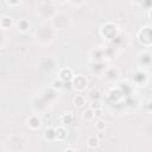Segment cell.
Wrapping results in <instances>:
<instances>
[{"label": "cell", "mask_w": 152, "mask_h": 152, "mask_svg": "<svg viewBox=\"0 0 152 152\" xmlns=\"http://www.w3.org/2000/svg\"><path fill=\"white\" fill-rule=\"evenodd\" d=\"M138 40L142 45H151L152 44V27L150 26H144L140 28L138 32Z\"/></svg>", "instance_id": "6da1fadb"}, {"label": "cell", "mask_w": 152, "mask_h": 152, "mask_svg": "<svg viewBox=\"0 0 152 152\" xmlns=\"http://www.w3.org/2000/svg\"><path fill=\"white\" fill-rule=\"evenodd\" d=\"M71 82H72V88L76 89L77 91L84 90L87 88V84H88V81L83 75H75V77Z\"/></svg>", "instance_id": "7a4b0ae2"}, {"label": "cell", "mask_w": 152, "mask_h": 152, "mask_svg": "<svg viewBox=\"0 0 152 152\" xmlns=\"http://www.w3.org/2000/svg\"><path fill=\"white\" fill-rule=\"evenodd\" d=\"M116 31H118L116 25H114L112 23H107L106 25H102V27H101V34L103 37H106L107 39H109V32L112 33V36L114 38L116 36Z\"/></svg>", "instance_id": "3957f363"}, {"label": "cell", "mask_w": 152, "mask_h": 152, "mask_svg": "<svg viewBox=\"0 0 152 152\" xmlns=\"http://www.w3.org/2000/svg\"><path fill=\"white\" fill-rule=\"evenodd\" d=\"M58 76H59L58 78H61L63 82H70V81H72L74 77H75L74 71H72V69H70V68H63V69H61Z\"/></svg>", "instance_id": "277c9868"}, {"label": "cell", "mask_w": 152, "mask_h": 152, "mask_svg": "<svg viewBox=\"0 0 152 152\" xmlns=\"http://www.w3.org/2000/svg\"><path fill=\"white\" fill-rule=\"evenodd\" d=\"M40 125H42V120L37 115H31L27 119V126L31 129H38L40 127Z\"/></svg>", "instance_id": "5b68a950"}, {"label": "cell", "mask_w": 152, "mask_h": 152, "mask_svg": "<svg viewBox=\"0 0 152 152\" xmlns=\"http://www.w3.org/2000/svg\"><path fill=\"white\" fill-rule=\"evenodd\" d=\"M13 26V19L8 15H2L1 19H0V27L1 30L6 31V30H10L11 27Z\"/></svg>", "instance_id": "8992f818"}, {"label": "cell", "mask_w": 152, "mask_h": 152, "mask_svg": "<svg viewBox=\"0 0 152 152\" xmlns=\"http://www.w3.org/2000/svg\"><path fill=\"white\" fill-rule=\"evenodd\" d=\"M17 28H18V31H20V32H26V31H28V28H30V23H28V20L25 19V18L19 19V21L17 23Z\"/></svg>", "instance_id": "52a82bcc"}, {"label": "cell", "mask_w": 152, "mask_h": 152, "mask_svg": "<svg viewBox=\"0 0 152 152\" xmlns=\"http://www.w3.org/2000/svg\"><path fill=\"white\" fill-rule=\"evenodd\" d=\"M81 116L84 119V120H87V121H90V120H93V119H95V110L93 109V108H87V109H84V110H82V114H81Z\"/></svg>", "instance_id": "ba28073f"}, {"label": "cell", "mask_w": 152, "mask_h": 152, "mask_svg": "<svg viewBox=\"0 0 152 152\" xmlns=\"http://www.w3.org/2000/svg\"><path fill=\"white\" fill-rule=\"evenodd\" d=\"M43 135H44V138H45L46 140H49V141L56 140V129L52 128V127H48V128H45Z\"/></svg>", "instance_id": "9c48e42d"}, {"label": "cell", "mask_w": 152, "mask_h": 152, "mask_svg": "<svg viewBox=\"0 0 152 152\" xmlns=\"http://www.w3.org/2000/svg\"><path fill=\"white\" fill-rule=\"evenodd\" d=\"M87 145H88L89 148H97V147L100 146V140H99L97 137L91 135V137L88 138V140H87Z\"/></svg>", "instance_id": "30bf717a"}, {"label": "cell", "mask_w": 152, "mask_h": 152, "mask_svg": "<svg viewBox=\"0 0 152 152\" xmlns=\"http://www.w3.org/2000/svg\"><path fill=\"white\" fill-rule=\"evenodd\" d=\"M65 137H66V131H65V128L64 127H57L56 128V140H59V141H62V140H64L65 139Z\"/></svg>", "instance_id": "8fae6325"}, {"label": "cell", "mask_w": 152, "mask_h": 152, "mask_svg": "<svg viewBox=\"0 0 152 152\" xmlns=\"http://www.w3.org/2000/svg\"><path fill=\"white\" fill-rule=\"evenodd\" d=\"M72 103L76 106V107H83L86 104V100L82 95H75L74 99H72Z\"/></svg>", "instance_id": "7c38bea8"}, {"label": "cell", "mask_w": 152, "mask_h": 152, "mask_svg": "<svg viewBox=\"0 0 152 152\" xmlns=\"http://www.w3.org/2000/svg\"><path fill=\"white\" fill-rule=\"evenodd\" d=\"M116 76H118V70H116V69L110 68V70L108 69V70L106 71V77H107L108 80H114V78H116Z\"/></svg>", "instance_id": "4fadbf2b"}, {"label": "cell", "mask_w": 152, "mask_h": 152, "mask_svg": "<svg viewBox=\"0 0 152 152\" xmlns=\"http://www.w3.org/2000/svg\"><path fill=\"white\" fill-rule=\"evenodd\" d=\"M95 127H96V129H97L99 132H103V131L106 129V122H104L103 120H99V121L95 124Z\"/></svg>", "instance_id": "5bb4252c"}, {"label": "cell", "mask_w": 152, "mask_h": 152, "mask_svg": "<svg viewBox=\"0 0 152 152\" xmlns=\"http://www.w3.org/2000/svg\"><path fill=\"white\" fill-rule=\"evenodd\" d=\"M90 108H93L94 110H96V109H101V108H102V106H101L100 99L93 100V101H91V104H90Z\"/></svg>", "instance_id": "9a60e30c"}, {"label": "cell", "mask_w": 152, "mask_h": 152, "mask_svg": "<svg viewBox=\"0 0 152 152\" xmlns=\"http://www.w3.org/2000/svg\"><path fill=\"white\" fill-rule=\"evenodd\" d=\"M63 83H64V82H63L61 78H58V80L53 81L52 86H53V88H55V89H57V90H61V89L63 88Z\"/></svg>", "instance_id": "2e32d148"}, {"label": "cell", "mask_w": 152, "mask_h": 152, "mask_svg": "<svg viewBox=\"0 0 152 152\" xmlns=\"http://www.w3.org/2000/svg\"><path fill=\"white\" fill-rule=\"evenodd\" d=\"M21 0H6V2L10 5V6H18L20 4Z\"/></svg>", "instance_id": "e0dca14e"}, {"label": "cell", "mask_w": 152, "mask_h": 152, "mask_svg": "<svg viewBox=\"0 0 152 152\" xmlns=\"http://www.w3.org/2000/svg\"><path fill=\"white\" fill-rule=\"evenodd\" d=\"M147 109H148L150 112H152V100H150V101L147 102Z\"/></svg>", "instance_id": "ac0fdd59"}, {"label": "cell", "mask_w": 152, "mask_h": 152, "mask_svg": "<svg viewBox=\"0 0 152 152\" xmlns=\"http://www.w3.org/2000/svg\"><path fill=\"white\" fill-rule=\"evenodd\" d=\"M148 17H150V18L152 19V7L150 8V12H148Z\"/></svg>", "instance_id": "d6986e66"}]
</instances>
